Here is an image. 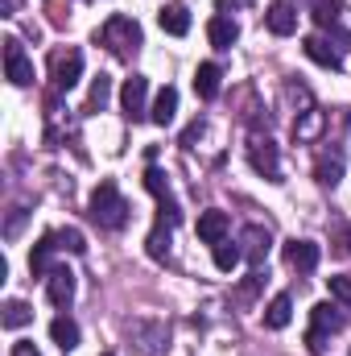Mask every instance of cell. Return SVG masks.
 Segmentation results:
<instances>
[{
    "label": "cell",
    "mask_w": 351,
    "mask_h": 356,
    "mask_svg": "<svg viewBox=\"0 0 351 356\" xmlns=\"http://www.w3.org/2000/svg\"><path fill=\"white\" fill-rule=\"evenodd\" d=\"M211 249H215V269H223V273H232V269L244 261L240 245H232V241H219V245H211Z\"/></svg>",
    "instance_id": "obj_27"
},
{
    "label": "cell",
    "mask_w": 351,
    "mask_h": 356,
    "mask_svg": "<svg viewBox=\"0 0 351 356\" xmlns=\"http://www.w3.org/2000/svg\"><path fill=\"white\" fill-rule=\"evenodd\" d=\"M289 4H298V0H289Z\"/></svg>",
    "instance_id": "obj_37"
},
{
    "label": "cell",
    "mask_w": 351,
    "mask_h": 356,
    "mask_svg": "<svg viewBox=\"0 0 351 356\" xmlns=\"http://www.w3.org/2000/svg\"><path fill=\"white\" fill-rule=\"evenodd\" d=\"M310 17H314L323 29H339L343 4H339V0H310Z\"/></svg>",
    "instance_id": "obj_24"
},
{
    "label": "cell",
    "mask_w": 351,
    "mask_h": 356,
    "mask_svg": "<svg viewBox=\"0 0 351 356\" xmlns=\"http://www.w3.org/2000/svg\"><path fill=\"white\" fill-rule=\"evenodd\" d=\"M318 257H323V249L314 241H289L285 245V266L298 269V273H314L318 269Z\"/></svg>",
    "instance_id": "obj_15"
},
{
    "label": "cell",
    "mask_w": 351,
    "mask_h": 356,
    "mask_svg": "<svg viewBox=\"0 0 351 356\" xmlns=\"http://www.w3.org/2000/svg\"><path fill=\"white\" fill-rule=\"evenodd\" d=\"M95 42L108 46L120 63H132V58L141 54V46H145V33H141V25H137L132 17L116 13V17H108V21L95 29Z\"/></svg>",
    "instance_id": "obj_1"
},
{
    "label": "cell",
    "mask_w": 351,
    "mask_h": 356,
    "mask_svg": "<svg viewBox=\"0 0 351 356\" xmlns=\"http://www.w3.org/2000/svg\"><path fill=\"white\" fill-rule=\"evenodd\" d=\"M302 50H306V58H310V63H318V67H327V71H343V54L331 46V38L310 33V38L302 42Z\"/></svg>",
    "instance_id": "obj_13"
},
{
    "label": "cell",
    "mask_w": 351,
    "mask_h": 356,
    "mask_svg": "<svg viewBox=\"0 0 351 356\" xmlns=\"http://www.w3.org/2000/svg\"><path fill=\"white\" fill-rule=\"evenodd\" d=\"M343 323H348V315H343V307H339L335 298H331V302H318V307L310 311V336L331 340V336L343 332Z\"/></svg>",
    "instance_id": "obj_6"
},
{
    "label": "cell",
    "mask_w": 351,
    "mask_h": 356,
    "mask_svg": "<svg viewBox=\"0 0 351 356\" xmlns=\"http://www.w3.org/2000/svg\"><path fill=\"white\" fill-rule=\"evenodd\" d=\"M4 75H8L12 88H29L33 83V63L25 58L17 38H4Z\"/></svg>",
    "instance_id": "obj_5"
},
{
    "label": "cell",
    "mask_w": 351,
    "mask_h": 356,
    "mask_svg": "<svg viewBox=\"0 0 351 356\" xmlns=\"http://www.w3.org/2000/svg\"><path fill=\"white\" fill-rule=\"evenodd\" d=\"M343 166H348L343 145H339V141H327V145H323V154L314 158V178H318L323 186H335V182L343 178Z\"/></svg>",
    "instance_id": "obj_7"
},
{
    "label": "cell",
    "mask_w": 351,
    "mask_h": 356,
    "mask_svg": "<svg viewBox=\"0 0 351 356\" xmlns=\"http://www.w3.org/2000/svg\"><path fill=\"white\" fill-rule=\"evenodd\" d=\"M327 290H331V298L351 315V277H327Z\"/></svg>",
    "instance_id": "obj_28"
},
{
    "label": "cell",
    "mask_w": 351,
    "mask_h": 356,
    "mask_svg": "<svg viewBox=\"0 0 351 356\" xmlns=\"http://www.w3.org/2000/svg\"><path fill=\"white\" fill-rule=\"evenodd\" d=\"M0 8H4V17H12V8H17V0H0Z\"/></svg>",
    "instance_id": "obj_35"
},
{
    "label": "cell",
    "mask_w": 351,
    "mask_h": 356,
    "mask_svg": "<svg viewBox=\"0 0 351 356\" xmlns=\"http://www.w3.org/2000/svg\"><path fill=\"white\" fill-rule=\"evenodd\" d=\"M46 298H50L58 311H67V307L75 302V273L67 266H54L46 273Z\"/></svg>",
    "instance_id": "obj_11"
},
{
    "label": "cell",
    "mask_w": 351,
    "mask_h": 356,
    "mask_svg": "<svg viewBox=\"0 0 351 356\" xmlns=\"http://www.w3.org/2000/svg\"><path fill=\"white\" fill-rule=\"evenodd\" d=\"M219 88H223L219 63H198V71H194V91H198V99H215Z\"/></svg>",
    "instance_id": "obj_20"
},
{
    "label": "cell",
    "mask_w": 351,
    "mask_h": 356,
    "mask_svg": "<svg viewBox=\"0 0 351 356\" xmlns=\"http://www.w3.org/2000/svg\"><path fill=\"white\" fill-rule=\"evenodd\" d=\"M87 211H91V220H95L103 232H120V228L128 224V199L120 195L116 182H99V186L91 191Z\"/></svg>",
    "instance_id": "obj_2"
},
{
    "label": "cell",
    "mask_w": 351,
    "mask_h": 356,
    "mask_svg": "<svg viewBox=\"0 0 351 356\" xmlns=\"http://www.w3.org/2000/svg\"><path fill=\"white\" fill-rule=\"evenodd\" d=\"M174 116H178V88H162L149 104V120L157 129H166V124H174Z\"/></svg>",
    "instance_id": "obj_17"
},
{
    "label": "cell",
    "mask_w": 351,
    "mask_h": 356,
    "mask_svg": "<svg viewBox=\"0 0 351 356\" xmlns=\"http://www.w3.org/2000/svg\"><path fill=\"white\" fill-rule=\"evenodd\" d=\"M343 241H348V253H351V224H348V232H343Z\"/></svg>",
    "instance_id": "obj_36"
},
{
    "label": "cell",
    "mask_w": 351,
    "mask_h": 356,
    "mask_svg": "<svg viewBox=\"0 0 351 356\" xmlns=\"http://www.w3.org/2000/svg\"><path fill=\"white\" fill-rule=\"evenodd\" d=\"M157 21H162V29H166L170 38H186V33H190V13H186L182 0H170V4L157 13Z\"/></svg>",
    "instance_id": "obj_19"
},
{
    "label": "cell",
    "mask_w": 351,
    "mask_h": 356,
    "mask_svg": "<svg viewBox=\"0 0 351 356\" xmlns=\"http://www.w3.org/2000/svg\"><path fill=\"white\" fill-rule=\"evenodd\" d=\"M228 232H232V220H228V211H219V207H207V211L198 216V241H203V245H219V241H228Z\"/></svg>",
    "instance_id": "obj_14"
},
{
    "label": "cell",
    "mask_w": 351,
    "mask_h": 356,
    "mask_svg": "<svg viewBox=\"0 0 351 356\" xmlns=\"http://www.w3.org/2000/svg\"><path fill=\"white\" fill-rule=\"evenodd\" d=\"M50 340L62 348V353H71V348H79V323L71 319V315H58L54 323H50Z\"/></svg>",
    "instance_id": "obj_22"
},
{
    "label": "cell",
    "mask_w": 351,
    "mask_h": 356,
    "mask_svg": "<svg viewBox=\"0 0 351 356\" xmlns=\"http://www.w3.org/2000/svg\"><path fill=\"white\" fill-rule=\"evenodd\" d=\"M261 269H252V273H248V282H244V286H240V298H244V302H248V298H252V294H257V290H261Z\"/></svg>",
    "instance_id": "obj_33"
},
{
    "label": "cell",
    "mask_w": 351,
    "mask_h": 356,
    "mask_svg": "<svg viewBox=\"0 0 351 356\" xmlns=\"http://www.w3.org/2000/svg\"><path fill=\"white\" fill-rule=\"evenodd\" d=\"M124 332H128L132 348L145 353V356H157L162 348H166V340H170L166 323H157V319H132V323H124Z\"/></svg>",
    "instance_id": "obj_4"
},
{
    "label": "cell",
    "mask_w": 351,
    "mask_h": 356,
    "mask_svg": "<svg viewBox=\"0 0 351 356\" xmlns=\"http://www.w3.org/2000/svg\"><path fill=\"white\" fill-rule=\"evenodd\" d=\"M157 220H162V224H170V228H174L178 220H182V211H178L174 195H170V199H157Z\"/></svg>",
    "instance_id": "obj_31"
},
{
    "label": "cell",
    "mask_w": 351,
    "mask_h": 356,
    "mask_svg": "<svg viewBox=\"0 0 351 356\" xmlns=\"http://www.w3.org/2000/svg\"><path fill=\"white\" fill-rule=\"evenodd\" d=\"M62 245H58V232H46L37 245H33V253H29V273L33 277H46L50 269H54V253H58Z\"/></svg>",
    "instance_id": "obj_16"
},
{
    "label": "cell",
    "mask_w": 351,
    "mask_h": 356,
    "mask_svg": "<svg viewBox=\"0 0 351 356\" xmlns=\"http://www.w3.org/2000/svg\"><path fill=\"white\" fill-rule=\"evenodd\" d=\"M145 186H149L157 199H170V178L162 175L157 166H149V170H145Z\"/></svg>",
    "instance_id": "obj_30"
},
{
    "label": "cell",
    "mask_w": 351,
    "mask_h": 356,
    "mask_svg": "<svg viewBox=\"0 0 351 356\" xmlns=\"http://www.w3.org/2000/svg\"><path fill=\"white\" fill-rule=\"evenodd\" d=\"M248 162H252V170L264 175L268 182H281V154H277V145H273L268 137H252V145H248Z\"/></svg>",
    "instance_id": "obj_8"
},
{
    "label": "cell",
    "mask_w": 351,
    "mask_h": 356,
    "mask_svg": "<svg viewBox=\"0 0 351 356\" xmlns=\"http://www.w3.org/2000/svg\"><path fill=\"white\" fill-rule=\"evenodd\" d=\"M25 216H29L25 207H12V211H8V220H4V236H8V241H12V236L21 232V224H25Z\"/></svg>",
    "instance_id": "obj_32"
},
{
    "label": "cell",
    "mask_w": 351,
    "mask_h": 356,
    "mask_svg": "<svg viewBox=\"0 0 351 356\" xmlns=\"http://www.w3.org/2000/svg\"><path fill=\"white\" fill-rule=\"evenodd\" d=\"M58 245H62L67 253H75V257H79V253H87V241H83V232H79V228H62V232H58Z\"/></svg>",
    "instance_id": "obj_29"
},
{
    "label": "cell",
    "mask_w": 351,
    "mask_h": 356,
    "mask_svg": "<svg viewBox=\"0 0 351 356\" xmlns=\"http://www.w3.org/2000/svg\"><path fill=\"white\" fill-rule=\"evenodd\" d=\"M145 99H149V79H145V75H128L124 88H120V108H124V116H128V120L149 116Z\"/></svg>",
    "instance_id": "obj_9"
},
{
    "label": "cell",
    "mask_w": 351,
    "mask_h": 356,
    "mask_svg": "<svg viewBox=\"0 0 351 356\" xmlns=\"http://www.w3.org/2000/svg\"><path fill=\"white\" fill-rule=\"evenodd\" d=\"M264 25H268V33H277V38L298 33V4H289V0H273L268 13H264Z\"/></svg>",
    "instance_id": "obj_12"
},
{
    "label": "cell",
    "mask_w": 351,
    "mask_h": 356,
    "mask_svg": "<svg viewBox=\"0 0 351 356\" xmlns=\"http://www.w3.org/2000/svg\"><path fill=\"white\" fill-rule=\"evenodd\" d=\"M268 249H273V236H268V228H261V224H248V228L240 232V253H244V261H248L252 269L264 266Z\"/></svg>",
    "instance_id": "obj_10"
},
{
    "label": "cell",
    "mask_w": 351,
    "mask_h": 356,
    "mask_svg": "<svg viewBox=\"0 0 351 356\" xmlns=\"http://www.w3.org/2000/svg\"><path fill=\"white\" fill-rule=\"evenodd\" d=\"M12 356H42V353H37L29 340H17V344H12Z\"/></svg>",
    "instance_id": "obj_34"
},
{
    "label": "cell",
    "mask_w": 351,
    "mask_h": 356,
    "mask_svg": "<svg viewBox=\"0 0 351 356\" xmlns=\"http://www.w3.org/2000/svg\"><path fill=\"white\" fill-rule=\"evenodd\" d=\"M103 356H112V353H103Z\"/></svg>",
    "instance_id": "obj_38"
},
{
    "label": "cell",
    "mask_w": 351,
    "mask_h": 356,
    "mask_svg": "<svg viewBox=\"0 0 351 356\" xmlns=\"http://www.w3.org/2000/svg\"><path fill=\"white\" fill-rule=\"evenodd\" d=\"M145 249H149V257H153V261H166V257H170V224H162V220H157V228L149 232Z\"/></svg>",
    "instance_id": "obj_26"
},
{
    "label": "cell",
    "mask_w": 351,
    "mask_h": 356,
    "mask_svg": "<svg viewBox=\"0 0 351 356\" xmlns=\"http://www.w3.org/2000/svg\"><path fill=\"white\" fill-rule=\"evenodd\" d=\"M0 311H4V315H0V323H4L8 332H17V327L33 323V307H29V302H21V298H8Z\"/></svg>",
    "instance_id": "obj_23"
},
{
    "label": "cell",
    "mask_w": 351,
    "mask_h": 356,
    "mask_svg": "<svg viewBox=\"0 0 351 356\" xmlns=\"http://www.w3.org/2000/svg\"><path fill=\"white\" fill-rule=\"evenodd\" d=\"M83 75V50L79 46H67V50H54L50 54V83L54 91H71Z\"/></svg>",
    "instance_id": "obj_3"
},
{
    "label": "cell",
    "mask_w": 351,
    "mask_h": 356,
    "mask_svg": "<svg viewBox=\"0 0 351 356\" xmlns=\"http://www.w3.org/2000/svg\"><path fill=\"white\" fill-rule=\"evenodd\" d=\"M108 95H112V79H108V75H95V79H91V91H87V104H83V112H87V116L103 112Z\"/></svg>",
    "instance_id": "obj_25"
},
{
    "label": "cell",
    "mask_w": 351,
    "mask_h": 356,
    "mask_svg": "<svg viewBox=\"0 0 351 356\" xmlns=\"http://www.w3.org/2000/svg\"><path fill=\"white\" fill-rule=\"evenodd\" d=\"M207 38H211V46L215 50H232L236 42H240V25L232 21V17H211V25H207Z\"/></svg>",
    "instance_id": "obj_18"
},
{
    "label": "cell",
    "mask_w": 351,
    "mask_h": 356,
    "mask_svg": "<svg viewBox=\"0 0 351 356\" xmlns=\"http://www.w3.org/2000/svg\"><path fill=\"white\" fill-rule=\"evenodd\" d=\"M289 319H293V298L289 294H273V302L264 307V327L281 332V327H289Z\"/></svg>",
    "instance_id": "obj_21"
}]
</instances>
